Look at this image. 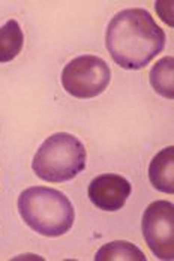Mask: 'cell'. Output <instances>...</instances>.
Segmentation results:
<instances>
[{
    "label": "cell",
    "mask_w": 174,
    "mask_h": 261,
    "mask_svg": "<svg viewBox=\"0 0 174 261\" xmlns=\"http://www.w3.org/2000/svg\"><path fill=\"white\" fill-rule=\"evenodd\" d=\"M105 45L116 65L135 71L147 66L164 50L165 33L146 9H125L111 18Z\"/></svg>",
    "instance_id": "6da1fadb"
},
{
    "label": "cell",
    "mask_w": 174,
    "mask_h": 261,
    "mask_svg": "<svg viewBox=\"0 0 174 261\" xmlns=\"http://www.w3.org/2000/svg\"><path fill=\"white\" fill-rule=\"evenodd\" d=\"M18 212L26 224L45 237H59L72 228L75 213L69 198L53 188L32 186L18 197Z\"/></svg>",
    "instance_id": "7a4b0ae2"
},
{
    "label": "cell",
    "mask_w": 174,
    "mask_h": 261,
    "mask_svg": "<svg viewBox=\"0 0 174 261\" xmlns=\"http://www.w3.org/2000/svg\"><path fill=\"white\" fill-rule=\"evenodd\" d=\"M32 167L41 180L69 182L86 168L84 144L68 132H57L41 144Z\"/></svg>",
    "instance_id": "3957f363"
},
{
    "label": "cell",
    "mask_w": 174,
    "mask_h": 261,
    "mask_svg": "<svg viewBox=\"0 0 174 261\" xmlns=\"http://www.w3.org/2000/svg\"><path fill=\"white\" fill-rule=\"evenodd\" d=\"M111 71L98 56L84 54L72 59L62 71L63 89L80 99H90L101 95L110 84Z\"/></svg>",
    "instance_id": "277c9868"
},
{
    "label": "cell",
    "mask_w": 174,
    "mask_h": 261,
    "mask_svg": "<svg viewBox=\"0 0 174 261\" xmlns=\"http://www.w3.org/2000/svg\"><path fill=\"white\" fill-rule=\"evenodd\" d=\"M143 236L159 260L174 258V206L171 201L158 200L149 204L143 215Z\"/></svg>",
    "instance_id": "5b68a950"
},
{
    "label": "cell",
    "mask_w": 174,
    "mask_h": 261,
    "mask_svg": "<svg viewBox=\"0 0 174 261\" xmlns=\"http://www.w3.org/2000/svg\"><path fill=\"white\" fill-rule=\"evenodd\" d=\"M132 192V186L128 179L120 174H101L95 177L89 188V200L101 210L117 212L125 206L128 197Z\"/></svg>",
    "instance_id": "8992f818"
},
{
    "label": "cell",
    "mask_w": 174,
    "mask_h": 261,
    "mask_svg": "<svg viewBox=\"0 0 174 261\" xmlns=\"http://www.w3.org/2000/svg\"><path fill=\"white\" fill-rule=\"evenodd\" d=\"M149 179L156 191L174 194V147L168 146L156 153L149 165Z\"/></svg>",
    "instance_id": "52a82bcc"
},
{
    "label": "cell",
    "mask_w": 174,
    "mask_h": 261,
    "mask_svg": "<svg viewBox=\"0 0 174 261\" xmlns=\"http://www.w3.org/2000/svg\"><path fill=\"white\" fill-rule=\"evenodd\" d=\"M23 44L24 35L15 20H9L5 26L0 27V63L15 59L21 53Z\"/></svg>",
    "instance_id": "ba28073f"
},
{
    "label": "cell",
    "mask_w": 174,
    "mask_h": 261,
    "mask_svg": "<svg viewBox=\"0 0 174 261\" xmlns=\"http://www.w3.org/2000/svg\"><path fill=\"white\" fill-rule=\"evenodd\" d=\"M150 84L153 90L168 99L174 98V60L173 57H164L156 62L150 71Z\"/></svg>",
    "instance_id": "9c48e42d"
},
{
    "label": "cell",
    "mask_w": 174,
    "mask_h": 261,
    "mask_svg": "<svg viewBox=\"0 0 174 261\" xmlns=\"http://www.w3.org/2000/svg\"><path fill=\"white\" fill-rule=\"evenodd\" d=\"M96 261H146V255L141 252V249L129 242L116 240L111 243H107L101 248L95 255Z\"/></svg>",
    "instance_id": "30bf717a"
}]
</instances>
